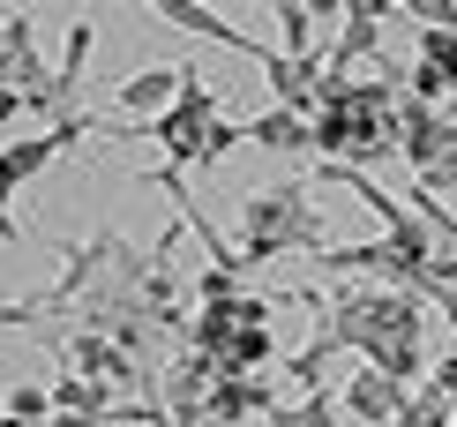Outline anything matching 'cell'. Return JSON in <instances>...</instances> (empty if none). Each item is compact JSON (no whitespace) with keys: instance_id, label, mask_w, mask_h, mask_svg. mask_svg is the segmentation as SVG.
Instances as JSON below:
<instances>
[{"instance_id":"obj_1","label":"cell","mask_w":457,"mask_h":427,"mask_svg":"<svg viewBox=\"0 0 457 427\" xmlns=\"http://www.w3.org/2000/svg\"><path fill=\"white\" fill-rule=\"evenodd\" d=\"M165 90H173V75H136V83L120 90V105H158Z\"/></svg>"},{"instance_id":"obj_2","label":"cell","mask_w":457,"mask_h":427,"mask_svg":"<svg viewBox=\"0 0 457 427\" xmlns=\"http://www.w3.org/2000/svg\"><path fill=\"white\" fill-rule=\"evenodd\" d=\"M0 113H15V90H0Z\"/></svg>"}]
</instances>
